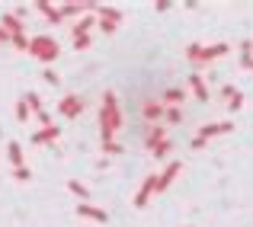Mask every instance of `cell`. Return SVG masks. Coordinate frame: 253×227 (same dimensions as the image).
<instances>
[{"label":"cell","mask_w":253,"mask_h":227,"mask_svg":"<svg viewBox=\"0 0 253 227\" xmlns=\"http://www.w3.org/2000/svg\"><path fill=\"white\" fill-rule=\"evenodd\" d=\"M164 118H167L170 125H179V122H183V109H179V106H167V112H164Z\"/></svg>","instance_id":"obj_20"},{"label":"cell","mask_w":253,"mask_h":227,"mask_svg":"<svg viewBox=\"0 0 253 227\" xmlns=\"http://www.w3.org/2000/svg\"><path fill=\"white\" fill-rule=\"evenodd\" d=\"M16 118H19V122L29 118V106H26V99H19V103H16Z\"/></svg>","instance_id":"obj_27"},{"label":"cell","mask_w":253,"mask_h":227,"mask_svg":"<svg viewBox=\"0 0 253 227\" xmlns=\"http://www.w3.org/2000/svg\"><path fill=\"white\" fill-rule=\"evenodd\" d=\"M42 80H45L48 86H58V83H61V77H58V74H55L51 68H45V71H42Z\"/></svg>","instance_id":"obj_25"},{"label":"cell","mask_w":253,"mask_h":227,"mask_svg":"<svg viewBox=\"0 0 253 227\" xmlns=\"http://www.w3.org/2000/svg\"><path fill=\"white\" fill-rule=\"evenodd\" d=\"M103 151L109 153V157H116V153H122V144H116V141H109V144H103Z\"/></svg>","instance_id":"obj_29"},{"label":"cell","mask_w":253,"mask_h":227,"mask_svg":"<svg viewBox=\"0 0 253 227\" xmlns=\"http://www.w3.org/2000/svg\"><path fill=\"white\" fill-rule=\"evenodd\" d=\"M122 128V109H119V96L112 90L103 93V109H99V135L103 144L116 141V131Z\"/></svg>","instance_id":"obj_1"},{"label":"cell","mask_w":253,"mask_h":227,"mask_svg":"<svg viewBox=\"0 0 253 227\" xmlns=\"http://www.w3.org/2000/svg\"><path fill=\"white\" fill-rule=\"evenodd\" d=\"M6 157H10V163H13V170L16 166H26V157H23V148H19L16 141H10L6 144Z\"/></svg>","instance_id":"obj_14"},{"label":"cell","mask_w":253,"mask_h":227,"mask_svg":"<svg viewBox=\"0 0 253 227\" xmlns=\"http://www.w3.org/2000/svg\"><path fill=\"white\" fill-rule=\"evenodd\" d=\"M241 106H244V93H241V90H234V96L228 99V109H231V112H237Z\"/></svg>","instance_id":"obj_24"},{"label":"cell","mask_w":253,"mask_h":227,"mask_svg":"<svg viewBox=\"0 0 253 227\" xmlns=\"http://www.w3.org/2000/svg\"><path fill=\"white\" fill-rule=\"evenodd\" d=\"M231 131H234V125L231 122H209V125H202V128H199V135L192 138V148H205V144L211 141V138H218V135H231Z\"/></svg>","instance_id":"obj_3"},{"label":"cell","mask_w":253,"mask_h":227,"mask_svg":"<svg viewBox=\"0 0 253 227\" xmlns=\"http://www.w3.org/2000/svg\"><path fill=\"white\" fill-rule=\"evenodd\" d=\"M186 83H189V90H192V96L199 99V103H209V86H205V80L199 77V74H192L189 80H186Z\"/></svg>","instance_id":"obj_12"},{"label":"cell","mask_w":253,"mask_h":227,"mask_svg":"<svg viewBox=\"0 0 253 227\" xmlns=\"http://www.w3.org/2000/svg\"><path fill=\"white\" fill-rule=\"evenodd\" d=\"M39 13H42L45 19H48V23H61V10H58V6H51V3H45V0H39Z\"/></svg>","instance_id":"obj_16"},{"label":"cell","mask_w":253,"mask_h":227,"mask_svg":"<svg viewBox=\"0 0 253 227\" xmlns=\"http://www.w3.org/2000/svg\"><path fill=\"white\" fill-rule=\"evenodd\" d=\"M170 6H173V0H157V3H154V10H157V13H167Z\"/></svg>","instance_id":"obj_31"},{"label":"cell","mask_w":253,"mask_h":227,"mask_svg":"<svg viewBox=\"0 0 253 227\" xmlns=\"http://www.w3.org/2000/svg\"><path fill=\"white\" fill-rule=\"evenodd\" d=\"M10 42L16 45V48H23V51L29 48V36H26V32H16V36H10Z\"/></svg>","instance_id":"obj_22"},{"label":"cell","mask_w":253,"mask_h":227,"mask_svg":"<svg viewBox=\"0 0 253 227\" xmlns=\"http://www.w3.org/2000/svg\"><path fill=\"white\" fill-rule=\"evenodd\" d=\"M164 112H167V106L161 103V99H151V103H144V109H141V115L148 118V122H157L161 125V118H164Z\"/></svg>","instance_id":"obj_9"},{"label":"cell","mask_w":253,"mask_h":227,"mask_svg":"<svg viewBox=\"0 0 253 227\" xmlns=\"http://www.w3.org/2000/svg\"><path fill=\"white\" fill-rule=\"evenodd\" d=\"M77 215H81V218H90V221H99V224L109 221V215H106L103 208H96V205H86V202L77 205Z\"/></svg>","instance_id":"obj_10"},{"label":"cell","mask_w":253,"mask_h":227,"mask_svg":"<svg viewBox=\"0 0 253 227\" xmlns=\"http://www.w3.org/2000/svg\"><path fill=\"white\" fill-rule=\"evenodd\" d=\"M58 135H61V128L58 125H48V128H39L36 135H32V144H55Z\"/></svg>","instance_id":"obj_11"},{"label":"cell","mask_w":253,"mask_h":227,"mask_svg":"<svg viewBox=\"0 0 253 227\" xmlns=\"http://www.w3.org/2000/svg\"><path fill=\"white\" fill-rule=\"evenodd\" d=\"M183 99H186V90H183V86H170V90L164 93L161 103H164V106H179Z\"/></svg>","instance_id":"obj_15"},{"label":"cell","mask_w":253,"mask_h":227,"mask_svg":"<svg viewBox=\"0 0 253 227\" xmlns=\"http://www.w3.org/2000/svg\"><path fill=\"white\" fill-rule=\"evenodd\" d=\"M154 192H157V173H151V176L141 183V189L135 192V208H148V202H151Z\"/></svg>","instance_id":"obj_7"},{"label":"cell","mask_w":253,"mask_h":227,"mask_svg":"<svg viewBox=\"0 0 253 227\" xmlns=\"http://www.w3.org/2000/svg\"><path fill=\"white\" fill-rule=\"evenodd\" d=\"M26 106H32L29 112H42V99H39L36 93H29V96H26Z\"/></svg>","instance_id":"obj_26"},{"label":"cell","mask_w":253,"mask_h":227,"mask_svg":"<svg viewBox=\"0 0 253 227\" xmlns=\"http://www.w3.org/2000/svg\"><path fill=\"white\" fill-rule=\"evenodd\" d=\"M199 51H202V45H199V42H192L189 48H186V58H189V61H199Z\"/></svg>","instance_id":"obj_28"},{"label":"cell","mask_w":253,"mask_h":227,"mask_svg":"<svg viewBox=\"0 0 253 227\" xmlns=\"http://www.w3.org/2000/svg\"><path fill=\"white\" fill-rule=\"evenodd\" d=\"M26 51H29L32 58H39L42 64H51L55 58H61V45H58L51 36H32V38H29V48H26Z\"/></svg>","instance_id":"obj_2"},{"label":"cell","mask_w":253,"mask_h":227,"mask_svg":"<svg viewBox=\"0 0 253 227\" xmlns=\"http://www.w3.org/2000/svg\"><path fill=\"white\" fill-rule=\"evenodd\" d=\"M74 48L81 51V48H90V36H77L74 38Z\"/></svg>","instance_id":"obj_30"},{"label":"cell","mask_w":253,"mask_h":227,"mask_svg":"<svg viewBox=\"0 0 253 227\" xmlns=\"http://www.w3.org/2000/svg\"><path fill=\"white\" fill-rule=\"evenodd\" d=\"M93 26H96V16H93V13H86V16H81V19H77V23H74V29H71V36H90V29H93Z\"/></svg>","instance_id":"obj_13"},{"label":"cell","mask_w":253,"mask_h":227,"mask_svg":"<svg viewBox=\"0 0 253 227\" xmlns=\"http://www.w3.org/2000/svg\"><path fill=\"white\" fill-rule=\"evenodd\" d=\"M170 151H173V141H170V138H164V141L154 148V157H157V160H164V157H170Z\"/></svg>","instance_id":"obj_21"},{"label":"cell","mask_w":253,"mask_h":227,"mask_svg":"<svg viewBox=\"0 0 253 227\" xmlns=\"http://www.w3.org/2000/svg\"><path fill=\"white\" fill-rule=\"evenodd\" d=\"M0 26H3V29L10 32V36L23 32V19H19V16H13V13H3V23H0Z\"/></svg>","instance_id":"obj_18"},{"label":"cell","mask_w":253,"mask_h":227,"mask_svg":"<svg viewBox=\"0 0 253 227\" xmlns=\"http://www.w3.org/2000/svg\"><path fill=\"white\" fill-rule=\"evenodd\" d=\"M0 42H10V32H6L3 26H0Z\"/></svg>","instance_id":"obj_32"},{"label":"cell","mask_w":253,"mask_h":227,"mask_svg":"<svg viewBox=\"0 0 253 227\" xmlns=\"http://www.w3.org/2000/svg\"><path fill=\"white\" fill-rule=\"evenodd\" d=\"M164 138H167V128H164V125H154V128H151V131H148V138H144V144H148V148H151V151H154V148H157V144H161V141H164Z\"/></svg>","instance_id":"obj_17"},{"label":"cell","mask_w":253,"mask_h":227,"mask_svg":"<svg viewBox=\"0 0 253 227\" xmlns=\"http://www.w3.org/2000/svg\"><path fill=\"white\" fill-rule=\"evenodd\" d=\"M68 189L74 192V195L81 198V202H86V195H90V189H86V186L81 183V179H71V183H68Z\"/></svg>","instance_id":"obj_19"},{"label":"cell","mask_w":253,"mask_h":227,"mask_svg":"<svg viewBox=\"0 0 253 227\" xmlns=\"http://www.w3.org/2000/svg\"><path fill=\"white\" fill-rule=\"evenodd\" d=\"M179 170H183V160H170L167 166H164L161 173H157V192H164V189H170V183L179 176Z\"/></svg>","instance_id":"obj_6"},{"label":"cell","mask_w":253,"mask_h":227,"mask_svg":"<svg viewBox=\"0 0 253 227\" xmlns=\"http://www.w3.org/2000/svg\"><path fill=\"white\" fill-rule=\"evenodd\" d=\"M13 179H16V183H29V179H32V170H26V166H16V170H13Z\"/></svg>","instance_id":"obj_23"},{"label":"cell","mask_w":253,"mask_h":227,"mask_svg":"<svg viewBox=\"0 0 253 227\" xmlns=\"http://www.w3.org/2000/svg\"><path fill=\"white\" fill-rule=\"evenodd\" d=\"M84 109H86V103H84V96H77V93L64 96V99H61V106H58V112H61L64 118H77Z\"/></svg>","instance_id":"obj_5"},{"label":"cell","mask_w":253,"mask_h":227,"mask_svg":"<svg viewBox=\"0 0 253 227\" xmlns=\"http://www.w3.org/2000/svg\"><path fill=\"white\" fill-rule=\"evenodd\" d=\"M119 23H122V13H119V10H112V6H96V26H99V32L112 36V32L119 29Z\"/></svg>","instance_id":"obj_4"},{"label":"cell","mask_w":253,"mask_h":227,"mask_svg":"<svg viewBox=\"0 0 253 227\" xmlns=\"http://www.w3.org/2000/svg\"><path fill=\"white\" fill-rule=\"evenodd\" d=\"M228 55V42H215V45H202V51H199V61L196 64H209L215 61V58Z\"/></svg>","instance_id":"obj_8"}]
</instances>
